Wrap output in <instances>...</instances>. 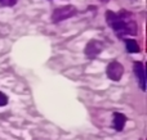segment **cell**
Listing matches in <instances>:
<instances>
[{
    "instance_id": "cell-4",
    "label": "cell",
    "mask_w": 147,
    "mask_h": 140,
    "mask_svg": "<svg viewBox=\"0 0 147 140\" xmlns=\"http://www.w3.org/2000/svg\"><path fill=\"white\" fill-rule=\"evenodd\" d=\"M106 72H107V76H109L110 80H112V81H119V80L121 79L123 73H124V68H123V66L119 62L114 61L107 66Z\"/></svg>"
},
{
    "instance_id": "cell-2",
    "label": "cell",
    "mask_w": 147,
    "mask_h": 140,
    "mask_svg": "<svg viewBox=\"0 0 147 140\" xmlns=\"http://www.w3.org/2000/svg\"><path fill=\"white\" fill-rule=\"evenodd\" d=\"M76 12H78L76 8L72 7V5H66V7L57 8V9L52 13V21H53L54 23L62 22V21L74 17V15L76 14Z\"/></svg>"
},
{
    "instance_id": "cell-6",
    "label": "cell",
    "mask_w": 147,
    "mask_h": 140,
    "mask_svg": "<svg viewBox=\"0 0 147 140\" xmlns=\"http://www.w3.org/2000/svg\"><path fill=\"white\" fill-rule=\"evenodd\" d=\"M127 122V117L123 113H114V120H112V126L116 131H121Z\"/></svg>"
},
{
    "instance_id": "cell-7",
    "label": "cell",
    "mask_w": 147,
    "mask_h": 140,
    "mask_svg": "<svg viewBox=\"0 0 147 140\" xmlns=\"http://www.w3.org/2000/svg\"><path fill=\"white\" fill-rule=\"evenodd\" d=\"M125 45H127V50L129 53H138L140 51V46H138V43L136 40L128 39V40H125Z\"/></svg>"
},
{
    "instance_id": "cell-5",
    "label": "cell",
    "mask_w": 147,
    "mask_h": 140,
    "mask_svg": "<svg viewBox=\"0 0 147 140\" xmlns=\"http://www.w3.org/2000/svg\"><path fill=\"white\" fill-rule=\"evenodd\" d=\"M134 72L137 75L138 80H140L141 89L146 90V72H145V66L142 62H136L134 63Z\"/></svg>"
},
{
    "instance_id": "cell-3",
    "label": "cell",
    "mask_w": 147,
    "mask_h": 140,
    "mask_svg": "<svg viewBox=\"0 0 147 140\" xmlns=\"http://www.w3.org/2000/svg\"><path fill=\"white\" fill-rule=\"evenodd\" d=\"M102 50H103V43H101V41H98V40H90L86 44L84 53H85L86 58L94 59L99 55V53H101Z\"/></svg>"
},
{
    "instance_id": "cell-10",
    "label": "cell",
    "mask_w": 147,
    "mask_h": 140,
    "mask_svg": "<svg viewBox=\"0 0 147 140\" xmlns=\"http://www.w3.org/2000/svg\"><path fill=\"white\" fill-rule=\"evenodd\" d=\"M102 1H107V0H102Z\"/></svg>"
},
{
    "instance_id": "cell-1",
    "label": "cell",
    "mask_w": 147,
    "mask_h": 140,
    "mask_svg": "<svg viewBox=\"0 0 147 140\" xmlns=\"http://www.w3.org/2000/svg\"><path fill=\"white\" fill-rule=\"evenodd\" d=\"M106 19L109 22L110 27L119 35V37L136 35L138 31L137 23L133 19L132 13L129 12L121 10L120 13H114L109 10L106 13Z\"/></svg>"
},
{
    "instance_id": "cell-8",
    "label": "cell",
    "mask_w": 147,
    "mask_h": 140,
    "mask_svg": "<svg viewBox=\"0 0 147 140\" xmlns=\"http://www.w3.org/2000/svg\"><path fill=\"white\" fill-rule=\"evenodd\" d=\"M16 3H17V0H0V5H3V7H13V5H16Z\"/></svg>"
},
{
    "instance_id": "cell-9",
    "label": "cell",
    "mask_w": 147,
    "mask_h": 140,
    "mask_svg": "<svg viewBox=\"0 0 147 140\" xmlns=\"http://www.w3.org/2000/svg\"><path fill=\"white\" fill-rule=\"evenodd\" d=\"M8 103V98L7 95L4 94V93L0 91V107H3V105H5Z\"/></svg>"
}]
</instances>
